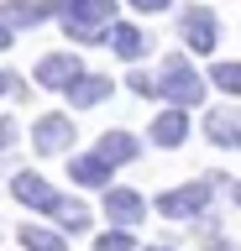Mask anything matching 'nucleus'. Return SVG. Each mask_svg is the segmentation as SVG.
I'll list each match as a JSON object with an SVG mask.
<instances>
[{
	"mask_svg": "<svg viewBox=\"0 0 241 251\" xmlns=\"http://www.w3.org/2000/svg\"><path fill=\"white\" fill-rule=\"evenodd\" d=\"M105 94H110V78H100V74H84L79 84L68 89V100H74V105H79V110H89V105H100Z\"/></svg>",
	"mask_w": 241,
	"mask_h": 251,
	"instance_id": "14",
	"label": "nucleus"
},
{
	"mask_svg": "<svg viewBox=\"0 0 241 251\" xmlns=\"http://www.w3.org/2000/svg\"><path fill=\"white\" fill-rule=\"evenodd\" d=\"M152 251H168V246H152Z\"/></svg>",
	"mask_w": 241,
	"mask_h": 251,
	"instance_id": "27",
	"label": "nucleus"
},
{
	"mask_svg": "<svg viewBox=\"0 0 241 251\" xmlns=\"http://www.w3.org/2000/svg\"><path fill=\"white\" fill-rule=\"evenodd\" d=\"M53 215H58V225H63V230H84V225H89V209H84L79 199H63Z\"/></svg>",
	"mask_w": 241,
	"mask_h": 251,
	"instance_id": "17",
	"label": "nucleus"
},
{
	"mask_svg": "<svg viewBox=\"0 0 241 251\" xmlns=\"http://www.w3.org/2000/svg\"><path fill=\"white\" fill-rule=\"evenodd\" d=\"M11 194H16L27 209H42V215H53V209L63 204V194H58L42 173H16V178H11Z\"/></svg>",
	"mask_w": 241,
	"mask_h": 251,
	"instance_id": "5",
	"label": "nucleus"
},
{
	"mask_svg": "<svg viewBox=\"0 0 241 251\" xmlns=\"http://www.w3.org/2000/svg\"><path fill=\"white\" fill-rule=\"evenodd\" d=\"M68 173H74V183H84V188H105L115 168H110L100 152H84V157H74V162H68Z\"/></svg>",
	"mask_w": 241,
	"mask_h": 251,
	"instance_id": "12",
	"label": "nucleus"
},
{
	"mask_svg": "<svg viewBox=\"0 0 241 251\" xmlns=\"http://www.w3.org/2000/svg\"><path fill=\"white\" fill-rule=\"evenodd\" d=\"M205 251H236V246H231V241H225V235H215V230H210V241H205Z\"/></svg>",
	"mask_w": 241,
	"mask_h": 251,
	"instance_id": "23",
	"label": "nucleus"
},
{
	"mask_svg": "<svg viewBox=\"0 0 241 251\" xmlns=\"http://www.w3.org/2000/svg\"><path fill=\"white\" fill-rule=\"evenodd\" d=\"M58 21H63V31L74 42H95L115 26V0H63Z\"/></svg>",
	"mask_w": 241,
	"mask_h": 251,
	"instance_id": "1",
	"label": "nucleus"
},
{
	"mask_svg": "<svg viewBox=\"0 0 241 251\" xmlns=\"http://www.w3.org/2000/svg\"><path fill=\"white\" fill-rule=\"evenodd\" d=\"M42 16H48V5H32V0H5L0 21H5V26H37Z\"/></svg>",
	"mask_w": 241,
	"mask_h": 251,
	"instance_id": "15",
	"label": "nucleus"
},
{
	"mask_svg": "<svg viewBox=\"0 0 241 251\" xmlns=\"http://www.w3.org/2000/svg\"><path fill=\"white\" fill-rule=\"evenodd\" d=\"M110 47H115L126 63H136V58L147 52V37H142L136 26H126V21H115V26H110Z\"/></svg>",
	"mask_w": 241,
	"mask_h": 251,
	"instance_id": "13",
	"label": "nucleus"
},
{
	"mask_svg": "<svg viewBox=\"0 0 241 251\" xmlns=\"http://www.w3.org/2000/svg\"><path fill=\"white\" fill-rule=\"evenodd\" d=\"M142 215H147L142 194H131V188H105V220H110L115 230H131Z\"/></svg>",
	"mask_w": 241,
	"mask_h": 251,
	"instance_id": "8",
	"label": "nucleus"
},
{
	"mask_svg": "<svg viewBox=\"0 0 241 251\" xmlns=\"http://www.w3.org/2000/svg\"><path fill=\"white\" fill-rule=\"evenodd\" d=\"M231 199H236V204H241V183H236V188H231Z\"/></svg>",
	"mask_w": 241,
	"mask_h": 251,
	"instance_id": "26",
	"label": "nucleus"
},
{
	"mask_svg": "<svg viewBox=\"0 0 241 251\" xmlns=\"http://www.w3.org/2000/svg\"><path fill=\"white\" fill-rule=\"evenodd\" d=\"M95 152L110 162V168H121V162H136V152H142V141L131 136V131H105V136L95 141Z\"/></svg>",
	"mask_w": 241,
	"mask_h": 251,
	"instance_id": "10",
	"label": "nucleus"
},
{
	"mask_svg": "<svg viewBox=\"0 0 241 251\" xmlns=\"http://www.w3.org/2000/svg\"><path fill=\"white\" fill-rule=\"evenodd\" d=\"M21 246L27 251H68V241L58 230H42V225H21Z\"/></svg>",
	"mask_w": 241,
	"mask_h": 251,
	"instance_id": "16",
	"label": "nucleus"
},
{
	"mask_svg": "<svg viewBox=\"0 0 241 251\" xmlns=\"http://www.w3.org/2000/svg\"><path fill=\"white\" fill-rule=\"evenodd\" d=\"M147 136L158 141V147H184V141H189V110H162Z\"/></svg>",
	"mask_w": 241,
	"mask_h": 251,
	"instance_id": "9",
	"label": "nucleus"
},
{
	"mask_svg": "<svg viewBox=\"0 0 241 251\" xmlns=\"http://www.w3.org/2000/svg\"><path fill=\"white\" fill-rule=\"evenodd\" d=\"M16 42V37H11V26H5V21H0V47H11Z\"/></svg>",
	"mask_w": 241,
	"mask_h": 251,
	"instance_id": "25",
	"label": "nucleus"
},
{
	"mask_svg": "<svg viewBox=\"0 0 241 251\" xmlns=\"http://www.w3.org/2000/svg\"><path fill=\"white\" fill-rule=\"evenodd\" d=\"M37 84H42V89H74V84H79L84 78V68H79V58H74V52H48V58H37Z\"/></svg>",
	"mask_w": 241,
	"mask_h": 251,
	"instance_id": "4",
	"label": "nucleus"
},
{
	"mask_svg": "<svg viewBox=\"0 0 241 251\" xmlns=\"http://www.w3.org/2000/svg\"><path fill=\"white\" fill-rule=\"evenodd\" d=\"M210 84L225 89V94H241V63H215L210 68Z\"/></svg>",
	"mask_w": 241,
	"mask_h": 251,
	"instance_id": "18",
	"label": "nucleus"
},
{
	"mask_svg": "<svg viewBox=\"0 0 241 251\" xmlns=\"http://www.w3.org/2000/svg\"><path fill=\"white\" fill-rule=\"evenodd\" d=\"M131 11H142V16H158V11H168V0H126Z\"/></svg>",
	"mask_w": 241,
	"mask_h": 251,
	"instance_id": "21",
	"label": "nucleus"
},
{
	"mask_svg": "<svg viewBox=\"0 0 241 251\" xmlns=\"http://www.w3.org/2000/svg\"><path fill=\"white\" fill-rule=\"evenodd\" d=\"M95 251H136V241H131V230H105L95 241Z\"/></svg>",
	"mask_w": 241,
	"mask_h": 251,
	"instance_id": "19",
	"label": "nucleus"
},
{
	"mask_svg": "<svg viewBox=\"0 0 241 251\" xmlns=\"http://www.w3.org/2000/svg\"><path fill=\"white\" fill-rule=\"evenodd\" d=\"M178 31H184V42L194 52H215V42H220V21H215L210 5H189V11L178 16Z\"/></svg>",
	"mask_w": 241,
	"mask_h": 251,
	"instance_id": "3",
	"label": "nucleus"
},
{
	"mask_svg": "<svg viewBox=\"0 0 241 251\" xmlns=\"http://www.w3.org/2000/svg\"><path fill=\"white\" fill-rule=\"evenodd\" d=\"M205 136L215 141V147H231V152H236L241 147V115L236 110H210L205 115Z\"/></svg>",
	"mask_w": 241,
	"mask_h": 251,
	"instance_id": "11",
	"label": "nucleus"
},
{
	"mask_svg": "<svg viewBox=\"0 0 241 251\" xmlns=\"http://www.w3.org/2000/svg\"><path fill=\"white\" fill-rule=\"evenodd\" d=\"M21 136V121H0V147H16Z\"/></svg>",
	"mask_w": 241,
	"mask_h": 251,
	"instance_id": "22",
	"label": "nucleus"
},
{
	"mask_svg": "<svg viewBox=\"0 0 241 251\" xmlns=\"http://www.w3.org/2000/svg\"><path fill=\"white\" fill-rule=\"evenodd\" d=\"M0 94H21V78H11V74H0Z\"/></svg>",
	"mask_w": 241,
	"mask_h": 251,
	"instance_id": "24",
	"label": "nucleus"
},
{
	"mask_svg": "<svg viewBox=\"0 0 241 251\" xmlns=\"http://www.w3.org/2000/svg\"><path fill=\"white\" fill-rule=\"evenodd\" d=\"M210 204V183H189V188H168V194H158V209L168 220H189V215H199Z\"/></svg>",
	"mask_w": 241,
	"mask_h": 251,
	"instance_id": "7",
	"label": "nucleus"
},
{
	"mask_svg": "<svg viewBox=\"0 0 241 251\" xmlns=\"http://www.w3.org/2000/svg\"><path fill=\"white\" fill-rule=\"evenodd\" d=\"M158 89L173 100V110H189V105H199V100H205V78L189 68V58H168V63H162Z\"/></svg>",
	"mask_w": 241,
	"mask_h": 251,
	"instance_id": "2",
	"label": "nucleus"
},
{
	"mask_svg": "<svg viewBox=\"0 0 241 251\" xmlns=\"http://www.w3.org/2000/svg\"><path fill=\"white\" fill-rule=\"evenodd\" d=\"M126 84H131V94H142V100H147V94H162V89H158V78H152V74H131Z\"/></svg>",
	"mask_w": 241,
	"mask_h": 251,
	"instance_id": "20",
	"label": "nucleus"
},
{
	"mask_svg": "<svg viewBox=\"0 0 241 251\" xmlns=\"http://www.w3.org/2000/svg\"><path fill=\"white\" fill-rule=\"evenodd\" d=\"M32 147L42 157L68 152V147H74V121H68V115H42V121L32 126Z\"/></svg>",
	"mask_w": 241,
	"mask_h": 251,
	"instance_id": "6",
	"label": "nucleus"
}]
</instances>
